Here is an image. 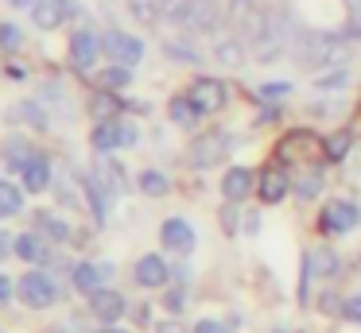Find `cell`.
Listing matches in <instances>:
<instances>
[{
    "label": "cell",
    "mask_w": 361,
    "mask_h": 333,
    "mask_svg": "<svg viewBox=\"0 0 361 333\" xmlns=\"http://www.w3.org/2000/svg\"><path fill=\"white\" fill-rule=\"evenodd\" d=\"M221 225H226V229H229V232H233V229H237V213H233V209H229V206H226V209H221Z\"/></svg>",
    "instance_id": "f35d334b"
},
{
    "label": "cell",
    "mask_w": 361,
    "mask_h": 333,
    "mask_svg": "<svg viewBox=\"0 0 361 333\" xmlns=\"http://www.w3.org/2000/svg\"><path fill=\"white\" fill-rule=\"evenodd\" d=\"M20 299L32 310H47L51 302L59 299V287H55V279L43 275V271H27V275L20 279Z\"/></svg>",
    "instance_id": "5b68a950"
},
{
    "label": "cell",
    "mask_w": 361,
    "mask_h": 333,
    "mask_svg": "<svg viewBox=\"0 0 361 333\" xmlns=\"http://www.w3.org/2000/svg\"><path fill=\"white\" fill-rule=\"evenodd\" d=\"M140 190L148 194V198H164V194H167V178L159 175V170H144V175H140Z\"/></svg>",
    "instance_id": "83f0119b"
},
{
    "label": "cell",
    "mask_w": 361,
    "mask_h": 333,
    "mask_svg": "<svg viewBox=\"0 0 361 333\" xmlns=\"http://www.w3.org/2000/svg\"><path fill=\"white\" fill-rule=\"evenodd\" d=\"M214 54H218L221 66H241V62H245V43H241V39H218Z\"/></svg>",
    "instance_id": "603a6c76"
},
{
    "label": "cell",
    "mask_w": 361,
    "mask_h": 333,
    "mask_svg": "<svg viewBox=\"0 0 361 333\" xmlns=\"http://www.w3.org/2000/svg\"><path fill=\"white\" fill-rule=\"evenodd\" d=\"M8 294H12V279H8V275H0V302L8 299Z\"/></svg>",
    "instance_id": "60d3db41"
},
{
    "label": "cell",
    "mask_w": 361,
    "mask_h": 333,
    "mask_svg": "<svg viewBox=\"0 0 361 333\" xmlns=\"http://www.w3.org/2000/svg\"><path fill=\"white\" fill-rule=\"evenodd\" d=\"M167 310H171V314H179V310H183V291H179V287L167 294Z\"/></svg>",
    "instance_id": "d590c367"
},
{
    "label": "cell",
    "mask_w": 361,
    "mask_h": 333,
    "mask_svg": "<svg viewBox=\"0 0 361 333\" xmlns=\"http://www.w3.org/2000/svg\"><path fill=\"white\" fill-rule=\"evenodd\" d=\"M71 12H74V0H35L32 4V20H35V27H43V31L63 27Z\"/></svg>",
    "instance_id": "52a82bcc"
},
{
    "label": "cell",
    "mask_w": 361,
    "mask_h": 333,
    "mask_svg": "<svg viewBox=\"0 0 361 333\" xmlns=\"http://www.w3.org/2000/svg\"><path fill=\"white\" fill-rule=\"evenodd\" d=\"M0 46H4V51H20V46H24V31H20L16 23H0Z\"/></svg>",
    "instance_id": "4dcf8cb0"
},
{
    "label": "cell",
    "mask_w": 361,
    "mask_h": 333,
    "mask_svg": "<svg viewBox=\"0 0 361 333\" xmlns=\"http://www.w3.org/2000/svg\"><path fill=\"white\" fill-rule=\"evenodd\" d=\"M102 333H125V329H113V325H105V329Z\"/></svg>",
    "instance_id": "bcb514c9"
},
{
    "label": "cell",
    "mask_w": 361,
    "mask_h": 333,
    "mask_svg": "<svg viewBox=\"0 0 361 333\" xmlns=\"http://www.w3.org/2000/svg\"><path fill=\"white\" fill-rule=\"evenodd\" d=\"M229 20H233L241 31H252V35H257L260 23H264V15L257 12V0H229Z\"/></svg>",
    "instance_id": "9a60e30c"
},
{
    "label": "cell",
    "mask_w": 361,
    "mask_h": 333,
    "mask_svg": "<svg viewBox=\"0 0 361 333\" xmlns=\"http://www.w3.org/2000/svg\"><path fill=\"white\" fill-rule=\"evenodd\" d=\"M8 4H12V8H32L35 0H8Z\"/></svg>",
    "instance_id": "ee69618b"
},
{
    "label": "cell",
    "mask_w": 361,
    "mask_h": 333,
    "mask_svg": "<svg viewBox=\"0 0 361 333\" xmlns=\"http://www.w3.org/2000/svg\"><path fill=\"white\" fill-rule=\"evenodd\" d=\"M12 248H16V240H12V237H8V232L0 229V260H4V256H8V252H12Z\"/></svg>",
    "instance_id": "74e56055"
},
{
    "label": "cell",
    "mask_w": 361,
    "mask_h": 333,
    "mask_svg": "<svg viewBox=\"0 0 361 333\" xmlns=\"http://www.w3.org/2000/svg\"><path fill=\"white\" fill-rule=\"evenodd\" d=\"M295 54L307 62L311 70H326V66H342L350 58V43L338 35H319V31H307V35H295Z\"/></svg>",
    "instance_id": "6da1fadb"
},
{
    "label": "cell",
    "mask_w": 361,
    "mask_h": 333,
    "mask_svg": "<svg viewBox=\"0 0 361 333\" xmlns=\"http://www.w3.org/2000/svg\"><path fill=\"white\" fill-rule=\"evenodd\" d=\"M171 116H175V124H183V128H195L198 116H202V108H198L190 97H179V101H171Z\"/></svg>",
    "instance_id": "d4e9b609"
},
{
    "label": "cell",
    "mask_w": 361,
    "mask_h": 333,
    "mask_svg": "<svg viewBox=\"0 0 361 333\" xmlns=\"http://www.w3.org/2000/svg\"><path fill=\"white\" fill-rule=\"evenodd\" d=\"M345 4H350V8H353V12H357V15H361V0H345Z\"/></svg>",
    "instance_id": "f6af8a7d"
},
{
    "label": "cell",
    "mask_w": 361,
    "mask_h": 333,
    "mask_svg": "<svg viewBox=\"0 0 361 333\" xmlns=\"http://www.w3.org/2000/svg\"><path fill=\"white\" fill-rule=\"evenodd\" d=\"M276 333H291V329H283V325H280V329H276Z\"/></svg>",
    "instance_id": "7dc6e473"
},
{
    "label": "cell",
    "mask_w": 361,
    "mask_h": 333,
    "mask_svg": "<svg viewBox=\"0 0 361 333\" xmlns=\"http://www.w3.org/2000/svg\"><path fill=\"white\" fill-rule=\"evenodd\" d=\"M90 310H94V318H97V322L113 325L121 314H125V299H121L117 291H109V287H102L97 294H90Z\"/></svg>",
    "instance_id": "9c48e42d"
},
{
    "label": "cell",
    "mask_w": 361,
    "mask_h": 333,
    "mask_svg": "<svg viewBox=\"0 0 361 333\" xmlns=\"http://www.w3.org/2000/svg\"><path fill=\"white\" fill-rule=\"evenodd\" d=\"M16 256L27 263H39L47 260V244L39 240V232H24V237H16Z\"/></svg>",
    "instance_id": "ffe728a7"
},
{
    "label": "cell",
    "mask_w": 361,
    "mask_h": 333,
    "mask_svg": "<svg viewBox=\"0 0 361 333\" xmlns=\"http://www.w3.org/2000/svg\"><path fill=\"white\" fill-rule=\"evenodd\" d=\"M128 12L140 23H159L167 15V0H128Z\"/></svg>",
    "instance_id": "d6986e66"
},
{
    "label": "cell",
    "mask_w": 361,
    "mask_h": 333,
    "mask_svg": "<svg viewBox=\"0 0 361 333\" xmlns=\"http://www.w3.org/2000/svg\"><path fill=\"white\" fill-rule=\"evenodd\" d=\"M97 51H102V39L94 35V31H78V35L71 39V58L78 70H90L97 62Z\"/></svg>",
    "instance_id": "7c38bea8"
},
{
    "label": "cell",
    "mask_w": 361,
    "mask_h": 333,
    "mask_svg": "<svg viewBox=\"0 0 361 333\" xmlns=\"http://www.w3.org/2000/svg\"><path fill=\"white\" fill-rule=\"evenodd\" d=\"M307 263H311V271H319L322 279L334 275V271H338V256L330 252V248H314V252L307 256Z\"/></svg>",
    "instance_id": "484cf974"
},
{
    "label": "cell",
    "mask_w": 361,
    "mask_h": 333,
    "mask_svg": "<svg viewBox=\"0 0 361 333\" xmlns=\"http://www.w3.org/2000/svg\"><path fill=\"white\" fill-rule=\"evenodd\" d=\"M221 190H226V201H241L252 194V170L245 167H229L226 182H221Z\"/></svg>",
    "instance_id": "ac0fdd59"
},
{
    "label": "cell",
    "mask_w": 361,
    "mask_h": 333,
    "mask_svg": "<svg viewBox=\"0 0 361 333\" xmlns=\"http://www.w3.org/2000/svg\"><path fill=\"white\" fill-rule=\"evenodd\" d=\"M260 101H280L283 97V93H291V85L288 82H272V85H260Z\"/></svg>",
    "instance_id": "1f68e13d"
},
{
    "label": "cell",
    "mask_w": 361,
    "mask_h": 333,
    "mask_svg": "<svg viewBox=\"0 0 361 333\" xmlns=\"http://www.w3.org/2000/svg\"><path fill=\"white\" fill-rule=\"evenodd\" d=\"M226 155H229V136L226 132H202V136L190 144V167L210 170V167H218Z\"/></svg>",
    "instance_id": "3957f363"
},
{
    "label": "cell",
    "mask_w": 361,
    "mask_h": 333,
    "mask_svg": "<svg viewBox=\"0 0 361 333\" xmlns=\"http://www.w3.org/2000/svg\"><path fill=\"white\" fill-rule=\"evenodd\" d=\"M319 186H322V170L311 167V170H307V175L295 182V194H299V198H314V194H319Z\"/></svg>",
    "instance_id": "f1b7e54d"
},
{
    "label": "cell",
    "mask_w": 361,
    "mask_h": 333,
    "mask_svg": "<svg viewBox=\"0 0 361 333\" xmlns=\"http://www.w3.org/2000/svg\"><path fill=\"white\" fill-rule=\"evenodd\" d=\"M102 51L109 54L117 66H128L133 70L136 62L144 58V43L136 35H128V31H105V39H102Z\"/></svg>",
    "instance_id": "277c9868"
},
{
    "label": "cell",
    "mask_w": 361,
    "mask_h": 333,
    "mask_svg": "<svg viewBox=\"0 0 361 333\" xmlns=\"http://www.w3.org/2000/svg\"><path fill=\"white\" fill-rule=\"evenodd\" d=\"M51 186V163L43 155H32V163L24 167V190L32 194H43Z\"/></svg>",
    "instance_id": "e0dca14e"
},
{
    "label": "cell",
    "mask_w": 361,
    "mask_h": 333,
    "mask_svg": "<svg viewBox=\"0 0 361 333\" xmlns=\"http://www.w3.org/2000/svg\"><path fill=\"white\" fill-rule=\"evenodd\" d=\"M105 275H109V263H78L74 268V287L86 294H97L105 287Z\"/></svg>",
    "instance_id": "5bb4252c"
},
{
    "label": "cell",
    "mask_w": 361,
    "mask_h": 333,
    "mask_svg": "<svg viewBox=\"0 0 361 333\" xmlns=\"http://www.w3.org/2000/svg\"><path fill=\"white\" fill-rule=\"evenodd\" d=\"M195 333H229V329H226L221 322H198V325H195Z\"/></svg>",
    "instance_id": "e575fe53"
},
{
    "label": "cell",
    "mask_w": 361,
    "mask_h": 333,
    "mask_svg": "<svg viewBox=\"0 0 361 333\" xmlns=\"http://www.w3.org/2000/svg\"><path fill=\"white\" fill-rule=\"evenodd\" d=\"M136 283L140 287H164L167 283V263L159 256H140L136 260Z\"/></svg>",
    "instance_id": "2e32d148"
},
{
    "label": "cell",
    "mask_w": 361,
    "mask_h": 333,
    "mask_svg": "<svg viewBox=\"0 0 361 333\" xmlns=\"http://www.w3.org/2000/svg\"><path fill=\"white\" fill-rule=\"evenodd\" d=\"M156 333H183V329H179V325H175V322H164V325H159Z\"/></svg>",
    "instance_id": "b9f144b4"
},
{
    "label": "cell",
    "mask_w": 361,
    "mask_h": 333,
    "mask_svg": "<svg viewBox=\"0 0 361 333\" xmlns=\"http://www.w3.org/2000/svg\"><path fill=\"white\" fill-rule=\"evenodd\" d=\"M159 240H164L171 252H190V248H195V229H190L183 217H167L164 229H159Z\"/></svg>",
    "instance_id": "30bf717a"
},
{
    "label": "cell",
    "mask_w": 361,
    "mask_h": 333,
    "mask_svg": "<svg viewBox=\"0 0 361 333\" xmlns=\"http://www.w3.org/2000/svg\"><path fill=\"white\" fill-rule=\"evenodd\" d=\"M190 101H195L202 113H218V108L226 105V85H221L218 77H198V82L190 85Z\"/></svg>",
    "instance_id": "ba28073f"
},
{
    "label": "cell",
    "mask_w": 361,
    "mask_h": 333,
    "mask_svg": "<svg viewBox=\"0 0 361 333\" xmlns=\"http://www.w3.org/2000/svg\"><path fill=\"white\" fill-rule=\"evenodd\" d=\"M35 232L47 237V240H66L71 237V225H66L63 217H55V213H35Z\"/></svg>",
    "instance_id": "44dd1931"
},
{
    "label": "cell",
    "mask_w": 361,
    "mask_h": 333,
    "mask_svg": "<svg viewBox=\"0 0 361 333\" xmlns=\"http://www.w3.org/2000/svg\"><path fill=\"white\" fill-rule=\"evenodd\" d=\"M121 144H136V128H133V124H121Z\"/></svg>",
    "instance_id": "ab89813d"
},
{
    "label": "cell",
    "mask_w": 361,
    "mask_h": 333,
    "mask_svg": "<svg viewBox=\"0 0 361 333\" xmlns=\"http://www.w3.org/2000/svg\"><path fill=\"white\" fill-rule=\"evenodd\" d=\"M350 144H353V132H334V136L326 139V155H330V159H345Z\"/></svg>",
    "instance_id": "f546056e"
},
{
    "label": "cell",
    "mask_w": 361,
    "mask_h": 333,
    "mask_svg": "<svg viewBox=\"0 0 361 333\" xmlns=\"http://www.w3.org/2000/svg\"><path fill=\"white\" fill-rule=\"evenodd\" d=\"M345 35H350V39L357 35V39H361V23H350V27H345Z\"/></svg>",
    "instance_id": "7bdbcfd3"
},
{
    "label": "cell",
    "mask_w": 361,
    "mask_h": 333,
    "mask_svg": "<svg viewBox=\"0 0 361 333\" xmlns=\"http://www.w3.org/2000/svg\"><path fill=\"white\" fill-rule=\"evenodd\" d=\"M32 147L24 144V139H8V147H4V159H8V167H16V170H24L27 163H32Z\"/></svg>",
    "instance_id": "4316f807"
},
{
    "label": "cell",
    "mask_w": 361,
    "mask_h": 333,
    "mask_svg": "<svg viewBox=\"0 0 361 333\" xmlns=\"http://www.w3.org/2000/svg\"><path fill=\"white\" fill-rule=\"evenodd\" d=\"M128 82V66H113L105 70V85H125Z\"/></svg>",
    "instance_id": "d6a6232c"
},
{
    "label": "cell",
    "mask_w": 361,
    "mask_h": 333,
    "mask_svg": "<svg viewBox=\"0 0 361 333\" xmlns=\"http://www.w3.org/2000/svg\"><path fill=\"white\" fill-rule=\"evenodd\" d=\"M357 221H361V209L353 201H330L322 209V232H350L357 229Z\"/></svg>",
    "instance_id": "8992f818"
},
{
    "label": "cell",
    "mask_w": 361,
    "mask_h": 333,
    "mask_svg": "<svg viewBox=\"0 0 361 333\" xmlns=\"http://www.w3.org/2000/svg\"><path fill=\"white\" fill-rule=\"evenodd\" d=\"M288 186H291V178H288V170H280V167H268L264 175H260V201H268V206H276V201H283V194H288Z\"/></svg>",
    "instance_id": "4fadbf2b"
},
{
    "label": "cell",
    "mask_w": 361,
    "mask_h": 333,
    "mask_svg": "<svg viewBox=\"0 0 361 333\" xmlns=\"http://www.w3.org/2000/svg\"><path fill=\"white\" fill-rule=\"evenodd\" d=\"M218 20H221V8H218V0H183V8L171 15V23H179V27H187V31H214L218 27Z\"/></svg>",
    "instance_id": "7a4b0ae2"
},
{
    "label": "cell",
    "mask_w": 361,
    "mask_h": 333,
    "mask_svg": "<svg viewBox=\"0 0 361 333\" xmlns=\"http://www.w3.org/2000/svg\"><path fill=\"white\" fill-rule=\"evenodd\" d=\"M4 120L8 124H24V128H35V132H47V113L32 101H20V105H8L4 108Z\"/></svg>",
    "instance_id": "8fae6325"
},
{
    "label": "cell",
    "mask_w": 361,
    "mask_h": 333,
    "mask_svg": "<svg viewBox=\"0 0 361 333\" xmlns=\"http://www.w3.org/2000/svg\"><path fill=\"white\" fill-rule=\"evenodd\" d=\"M90 139H94V147H97V151H113V147H117L121 144V124H113V120H105V124H97V128H94V136H90Z\"/></svg>",
    "instance_id": "cb8c5ba5"
},
{
    "label": "cell",
    "mask_w": 361,
    "mask_h": 333,
    "mask_svg": "<svg viewBox=\"0 0 361 333\" xmlns=\"http://www.w3.org/2000/svg\"><path fill=\"white\" fill-rule=\"evenodd\" d=\"M24 209V186L0 182V217H16Z\"/></svg>",
    "instance_id": "7402d4cb"
},
{
    "label": "cell",
    "mask_w": 361,
    "mask_h": 333,
    "mask_svg": "<svg viewBox=\"0 0 361 333\" xmlns=\"http://www.w3.org/2000/svg\"><path fill=\"white\" fill-rule=\"evenodd\" d=\"M345 318H350V322H361V299L345 302Z\"/></svg>",
    "instance_id": "8d00e7d4"
},
{
    "label": "cell",
    "mask_w": 361,
    "mask_h": 333,
    "mask_svg": "<svg viewBox=\"0 0 361 333\" xmlns=\"http://www.w3.org/2000/svg\"><path fill=\"white\" fill-rule=\"evenodd\" d=\"M113 108H117V101H113V97H102V93L94 97V113H97V116H102V113H113Z\"/></svg>",
    "instance_id": "836d02e7"
}]
</instances>
